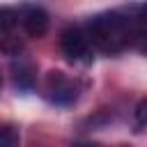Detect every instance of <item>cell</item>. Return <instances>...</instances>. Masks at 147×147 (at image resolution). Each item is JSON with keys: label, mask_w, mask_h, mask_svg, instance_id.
Masks as SVG:
<instances>
[{"label": "cell", "mask_w": 147, "mask_h": 147, "mask_svg": "<svg viewBox=\"0 0 147 147\" xmlns=\"http://www.w3.org/2000/svg\"><path fill=\"white\" fill-rule=\"evenodd\" d=\"M131 16H122L119 11L99 14L87 23V37L92 46H96L103 53H117L131 41Z\"/></svg>", "instance_id": "cell-1"}, {"label": "cell", "mask_w": 147, "mask_h": 147, "mask_svg": "<svg viewBox=\"0 0 147 147\" xmlns=\"http://www.w3.org/2000/svg\"><path fill=\"white\" fill-rule=\"evenodd\" d=\"M44 94L55 106H71L78 99V85L64 71H48L44 80Z\"/></svg>", "instance_id": "cell-2"}, {"label": "cell", "mask_w": 147, "mask_h": 147, "mask_svg": "<svg viewBox=\"0 0 147 147\" xmlns=\"http://www.w3.org/2000/svg\"><path fill=\"white\" fill-rule=\"evenodd\" d=\"M60 46H62V53L67 55V60H71V62L90 64L94 57L92 55V41L83 28H67L60 37Z\"/></svg>", "instance_id": "cell-3"}, {"label": "cell", "mask_w": 147, "mask_h": 147, "mask_svg": "<svg viewBox=\"0 0 147 147\" xmlns=\"http://www.w3.org/2000/svg\"><path fill=\"white\" fill-rule=\"evenodd\" d=\"M18 14H21V25H23V30L30 37L39 39V37H44L48 32V23L51 21H48V14H46L44 7H39V5H25Z\"/></svg>", "instance_id": "cell-4"}, {"label": "cell", "mask_w": 147, "mask_h": 147, "mask_svg": "<svg viewBox=\"0 0 147 147\" xmlns=\"http://www.w3.org/2000/svg\"><path fill=\"white\" fill-rule=\"evenodd\" d=\"M34 67L30 62H18V67L14 64V83L18 90H32L34 87Z\"/></svg>", "instance_id": "cell-5"}, {"label": "cell", "mask_w": 147, "mask_h": 147, "mask_svg": "<svg viewBox=\"0 0 147 147\" xmlns=\"http://www.w3.org/2000/svg\"><path fill=\"white\" fill-rule=\"evenodd\" d=\"M18 18H21V14H18L16 9H11V7H0V32H2V34H9V32L16 28Z\"/></svg>", "instance_id": "cell-6"}, {"label": "cell", "mask_w": 147, "mask_h": 147, "mask_svg": "<svg viewBox=\"0 0 147 147\" xmlns=\"http://www.w3.org/2000/svg\"><path fill=\"white\" fill-rule=\"evenodd\" d=\"M21 136L11 124H0V147H18Z\"/></svg>", "instance_id": "cell-7"}, {"label": "cell", "mask_w": 147, "mask_h": 147, "mask_svg": "<svg viewBox=\"0 0 147 147\" xmlns=\"http://www.w3.org/2000/svg\"><path fill=\"white\" fill-rule=\"evenodd\" d=\"M133 122L136 126H147V96L138 101V106L133 108Z\"/></svg>", "instance_id": "cell-8"}, {"label": "cell", "mask_w": 147, "mask_h": 147, "mask_svg": "<svg viewBox=\"0 0 147 147\" xmlns=\"http://www.w3.org/2000/svg\"><path fill=\"white\" fill-rule=\"evenodd\" d=\"M0 48H2L7 55H18V51H21V41H18L16 37L7 34V37L2 39V44H0Z\"/></svg>", "instance_id": "cell-9"}, {"label": "cell", "mask_w": 147, "mask_h": 147, "mask_svg": "<svg viewBox=\"0 0 147 147\" xmlns=\"http://www.w3.org/2000/svg\"><path fill=\"white\" fill-rule=\"evenodd\" d=\"M74 147H96V145H74Z\"/></svg>", "instance_id": "cell-10"}, {"label": "cell", "mask_w": 147, "mask_h": 147, "mask_svg": "<svg viewBox=\"0 0 147 147\" xmlns=\"http://www.w3.org/2000/svg\"><path fill=\"white\" fill-rule=\"evenodd\" d=\"M142 11H145V16H147V2H145V5H142Z\"/></svg>", "instance_id": "cell-11"}, {"label": "cell", "mask_w": 147, "mask_h": 147, "mask_svg": "<svg viewBox=\"0 0 147 147\" xmlns=\"http://www.w3.org/2000/svg\"><path fill=\"white\" fill-rule=\"evenodd\" d=\"M0 87H2V71H0Z\"/></svg>", "instance_id": "cell-12"}]
</instances>
